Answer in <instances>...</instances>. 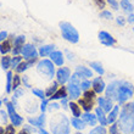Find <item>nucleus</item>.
Wrapping results in <instances>:
<instances>
[{
  "label": "nucleus",
  "instance_id": "1",
  "mask_svg": "<svg viewBox=\"0 0 134 134\" xmlns=\"http://www.w3.org/2000/svg\"><path fill=\"white\" fill-rule=\"evenodd\" d=\"M117 123L121 131L124 134H131L134 132V107L133 102H126L122 107L121 115L118 117Z\"/></svg>",
  "mask_w": 134,
  "mask_h": 134
},
{
  "label": "nucleus",
  "instance_id": "2",
  "mask_svg": "<svg viewBox=\"0 0 134 134\" xmlns=\"http://www.w3.org/2000/svg\"><path fill=\"white\" fill-rule=\"evenodd\" d=\"M71 121L66 115H55L50 120V131L53 134H70Z\"/></svg>",
  "mask_w": 134,
  "mask_h": 134
},
{
  "label": "nucleus",
  "instance_id": "3",
  "mask_svg": "<svg viewBox=\"0 0 134 134\" xmlns=\"http://www.w3.org/2000/svg\"><path fill=\"white\" fill-rule=\"evenodd\" d=\"M60 31L62 34V38L67 40L71 44H77L79 42V33L73 25H71L70 22H60Z\"/></svg>",
  "mask_w": 134,
  "mask_h": 134
},
{
  "label": "nucleus",
  "instance_id": "4",
  "mask_svg": "<svg viewBox=\"0 0 134 134\" xmlns=\"http://www.w3.org/2000/svg\"><path fill=\"white\" fill-rule=\"evenodd\" d=\"M37 71L38 73L45 79H53L55 77V64L50 59H43L37 62Z\"/></svg>",
  "mask_w": 134,
  "mask_h": 134
},
{
  "label": "nucleus",
  "instance_id": "5",
  "mask_svg": "<svg viewBox=\"0 0 134 134\" xmlns=\"http://www.w3.org/2000/svg\"><path fill=\"white\" fill-rule=\"evenodd\" d=\"M133 94H134V87L132 85V83H129L127 81H121L118 95H117V102L120 105H124L133 96Z\"/></svg>",
  "mask_w": 134,
  "mask_h": 134
},
{
  "label": "nucleus",
  "instance_id": "6",
  "mask_svg": "<svg viewBox=\"0 0 134 134\" xmlns=\"http://www.w3.org/2000/svg\"><path fill=\"white\" fill-rule=\"evenodd\" d=\"M6 109H7V113H9V117H10L11 123L14 124L15 127H18V126H22L23 123V117L20 116L17 112H16V106L12 101H9L6 104Z\"/></svg>",
  "mask_w": 134,
  "mask_h": 134
},
{
  "label": "nucleus",
  "instance_id": "7",
  "mask_svg": "<svg viewBox=\"0 0 134 134\" xmlns=\"http://www.w3.org/2000/svg\"><path fill=\"white\" fill-rule=\"evenodd\" d=\"M56 81L59 82L60 85H65L66 83H68L71 79V70L68 67H60L59 70L56 71Z\"/></svg>",
  "mask_w": 134,
  "mask_h": 134
},
{
  "label": "nucleus",
  "instance_id": "8",
  "mask_svg": "<svg viewBox=\"0 0 134 134\" xmlns=\"http://www.w3.org/2000/svg\"><path fill=\"white\" fill-rule=\"evenodd\" d=\"M120 84H121V81H113L111 82L107 87H106V90H105V95L106 98H109L113 101H117V95H118V89H120Z\"/></svg>",
  "mask_w": 134,
  "mask_h": 134
},
{
  "label": "nucleus",
  "instance_id": "9",
  "mask_svg": "<svg viewBox=\"0 0 134 134\" xmlns=\"http://www.w3.org/2000/svg\"><path fill=\"white\" fill-rule=\"evenodd\" d=\"M21 55L23 56L25 60H31V59H38L39 51L35 49V46L33 44H25L23 49H22Z\"/></svg>",
  "mask_w": 134,
  "mask_h": 134
},
{
  "label": "nucleus",
  "instance_id": "10",
  "mask_svg": "<svg viewBox=\"0 0 134 134\" xmlns=\"http://www.w3.org/2000/svg\"><path fill=\"white\" fill-rule=\"evenodd\" d=\"M98 38H99V42L105 46H112L116 44V39L105 31H100L99 34H98Z\"/></svg>",
  "mask_w": 134,
  "mask_h": 134
},
{
  "label": "nucleus",
  "instance_id": "11",
  "mask_svg": "<svg viewBox=\"0 0 134 134\" xmlns=\"http://www.w3.org/2000/svg\"><path fill=\"white\" fill-rule=\"evenodd\" d=\"M26 37L25 35H18L14 39V49H12V54L14 56H17V55H21L22 49L26 44Z\"/></svg>",
  "mask_w": 134,
  "mask_h": 134
},
{
  "label": "nucleus",
  "instance_id": "12",
  "mask_svg": "<svg viewBox=\"0 0 134 134\" xmlns=\"http://www.w3.org/2000/svg\"><path fill=\"white\" fill-rule=\"evenodd\" d=\"M106 87H107V85L105 84V82H104V79L101 78V76H100V77H95L92 81V88L96 94L104 93L106 90Z\"/></svg>",
  "mask_w": 134,
  "mask_h": 134
},
{
  "label": "nucleus",
  "instance_id": "13",
  "mask_svg": "<svg viewBox=\"0 0 134 134\" xmlns=\"http://www.w3.org/2000/svg\"><path fill=\"white\" fill-rule=\"evenodd\" d=\"M67 92H68V96H70L71 99L78 100L79 96H81L82 89L78 84H74L72 82H68V84H67Z\"/></svg>",
  "mask_w": 134,
  "mask_h": 134
},
{
  "label": "nucleus",
  "instance_id": "14",
  "mask_svg": "<svg viewBox=\"0 0 134 134\" xmlns=\"http://www.w3.org/2000/svg\"><path fill=\"white\" fill-rule=\"evenodd\" d=\"M96 101H98V105H99V107H101L105 112L109 113L111 110L113 109V102L111 99H109V98H106V96H99L98 99H96Z\"/></svg>",
  "mask_w": 134,
  "mask_h": 134
},
{
  "label": "nucleus",
  "instance_id": "15",
  "mask_svg": "<svg viewBox=\"0 0 134 134\" xmlns=\"http://www.w3.org/2000/svg\"><path fill=\"white\" fill-rule=\"evenodd\" d=\"M28 123L32 124L33 127L39 128V129L44 128V126H45V113H42L40 116L34 117V118L29 117V118H28Z\"/></svg>",
  "mask_w": 134,
  "mask_h": 134
},
{
  "label": "nucleus",
  "instance_id": "16",
  "mask_svg": "<svg viewBox=\"0 0 134 134\" xmlns=\"http://www.w3.org/2000/svg\"><path fill=\"white\" fill-rule=\"evenodd\" d=\"M49 57H50V60L55 64V66L61 67L65 62V55L62 54V51H59V50H55Z\"/></svg>",
  "mask_w": 134,
  "mask_h": 134
},
{
  "label": "nucleus",
  "instance_id": "17",
  "mask_svg": "<svg viewBox=\"0 0 134 134\" xmlns=\"http://www.w3.org/2000/svg\"><path fill=\"white\" fill-rule=\"evenodd\" d=\"M65 98H68V92H67V87L61 85L60 88L57 89V92L50 98V101H56V100H62Z\"/></svg>",
  "mask_w": 134,
  "mask_h": 134
},
{
  "label": "nucleus",
  "instance_id": "18",
  "mask_svg": "<svg viewBox=\"0 0 134 134\" xmlns=\"http://www.w3.org/2000/svg\"><path fill=\"white\" fill-rule=\"evenodd\" d=\"M120 104L118 105H115L113 106V109L111 110L107 115V121H109V124H112L115 122L118 121V117H120Z\"/></svg>",
  "mask_w": 134,
  "mask_h": 134
},
{
  "label": "nucleus",
  "instance_id": "19",
  "mask_svg": "<svg viewBox=\"0 0 134 134\" xmlns=\"http://www.w3.org/2000/svg\"><path fill=\"white\" fill-rule=\"evenodd\" d=\"M39 56L40 57H46V56H50L51 54L55 51V45L53 44H48V45H42L39 48Z\"/></svg>",
  "mask_w": 134,
  "mask_h": 134
},
{
  "label": "nucleus",
  "instance_id": "20",
  "mask_svg": "<svg viewBox=\"0 0 134 134\" xmlns=\"http://www.w3.org/2000/svg\"><path fill=\"white\" fill-rule=\"evenodd\" d=\"M76 72L81 74L84 79H89L90 77H93V70H90L89 67L83 66V65H79L76 67Z\"/></svg>",
  "mask_w": 134,
  "mask_h": 134
},
{
  "label": "nucleus",
  "instance_id": "21",
  "mask_svg": "<svg viewBox=\"0 0 134 134\" xmlns=\"http://www.w3.org/2000/svg\"><path fill=\"white\" fill-rule=\"evenodd\" d=\"M105 111L101 109V107H96L95 109V115L98 117V122L100 123V126H107L109 124V121H107V116L105 115Z\"/></svg>",
  "mask_w": 134,
  "mask_h": 134
},
{
  "label": "nucleus",
  "instance_id": "22",
  "mask_svg": "<svg viewBox=\"0 0 134 134\" xmlns=\"http://www.w3.org/2000/svg\"><path fill=\"white\" fill-rule=\"evenodd\" d=\"M82 120L84 121L88 126H96V123H98V117H96L95 113L93 115L90 112H84L82 115Z\"/></svg>",
  "mask_w": 134,
  "mask_h": 134
},
{
  "label": "nucleus",
  "instance_id": "23",
  "mask_svg": "<svg viewBox=\"0 0 134 134\" xmlns=\"http://www.w3.org/2000/svg\"><path fill=\"white\" fill-rule=\"evenodd\" d=\"M78 104H79V106H81L82 109L84 110V112H90L93 109V105H94V101L82 98V99H78Z\"/></svg>",
  "mask_w": 134,
  "mask_h": 134
},
{
  "label": "nucleus",
  "instance_id": "24",
  "mask_svg": "<svg viewBox=\"0 0 134 134\" xmlns=\"http://www.w3.org/2000/svg\"><path fill=\"white\" fill-rule=\"evenodd\" d=\"M68 109H70V111L72 112V116H73V117L82 116V109H81V106H79V104H78V102L70 101Z\"/></svg>",
  "mask_w": 134,
  "mask_h": 134
},
{
  "label": "nucleus",
  "instance_id": "25",
  "mask_svg": "<svg viewBox=\"0 0 134 134\" xmlns=\"http://www.w3.org/2000/svg\"><path fill=\"white\" fill-rule=\"evenodd\" d=\"M12 48H14V46L11 45L10 40L6 39L5 42H1V44H0V54H1V56H5V55H7L10 51H12Z\"/></svg>",
  "mask_w": 134,
  "mask_h": 134
},
{
  "label": "nucleus",
  "instance_id": "26",
  "mask_svg": "<svg viewBox=\"0 0 134 134\" xmlns=\"http://www.w3.org/2000/svg\"><path fill=\"white\" fill-rule=\"evenodd\" d=\"M71 124H72V127L76 128L77 131H82V129L85 128V122L82 120V118H79V117H73V118L71 120Z\"/></svg>",
  "mask_w": 134,
  "mask_h": 134
},
{
  "label": "nucleus",
  "instance_id": "27",
  "mask_svg": "<svg viewBox=\"0 0 134 134\" xmlns=\"http://www.w3.org/2000/svg\"><path fill=\"white\" fill-rule=\"evenodd\" d=\"M59 82L57 81H55V82H53V84H50L48 88L45 89V95H46V98H51V96L55 94V93L57 92V89H59Z\"/></svg>",
  "mask_w": 134,
  "mask_h": 134
},
{
  "label": "nucleus",
  "instance_id": "28",
  "mask_svg": "<svg viewBox=\"0 0 134 134\" xmlns=\"http://www.w3.org/2000/svg\"><path fill=\"white\" fill-rule=\"evenodd\" d=\"M120 6L122 7V10L124 11V12H127L128 15L132 14L134 11V6H133V4L129 1V0H121V3H120Z\"/></svg>",
  "mask_w": 134,
  "mask_h": 134
},
{
  "label": "nucleus",
  "instance_id": "29",
  "mask_svg": "<svg viewBox=\"0 0 134 134\" xmlns=\"http://www.w3.org/2000/svg\"><path fill=\"white\" fill-rule=\"evenodd\" d=\"M38 106H40V105H38L35 100H28L25 105V110L29 113H34L38 110Z\"/></svg>",
  "mask_w": 134,
  "mask_h": 134
},
{
  "label": "nucleus",
  "instance_id": "30",
  "mask_svg": "<svg viewBox=\"0 0 134 134\" xmlns=\"http://www.w3.org/2000/svg\"><path fill=\"white\" fill-rule=\"evenodd\" d=\"M12 79H14V73L11 71H7L6 72V88H5L7 94H10L12 92Z\"/></svg>",
  "mask_w": 134,
  "mask_h": 134
},
{
  "label": "nucleus",
  "instance_id": "31",
  "mask_svg": "<svg viewBox=\"0 0 134 134\" xmlns=\"http://www.w3.org/2000/svg\"><path fill=\"white\" fill-rule=\"evenodd\" d=\"M90 67H92V70L95 71L99 76H102V74L105 73V70H104L102 65L100 64V62H98V61H93V62H90Z\"/></svg>",
  "mask_w": 134,
  "mask_h": 134
},
{
  "label": "nucleus",
  "instance_id": "32",
  "mask_svg": "<svg viewBox=\"0 0 134 134\" xmlns=\"http://www.w3.org/2000/svg\"><path fill=\"white\" fill-rule=\"evenodd\" d=\"M10 67H11V57L5 55V56L1 57V68L6 71V70H9Z\"/></svg>",
  "mask_w": 134,
  "mask_h": 134
},
{
  "label": "nucleus",
  "instance_id": "33",
  "mask_svg": "<svg viewBox=\"0 0 134 134\" xmlns=\"http://www.w3.org/2000/svg\"><path fill=\"white\" fill-rule=\"evenodd\" d=\"M32 94L35 96V98H38V99H40V100H44L46 98L45 90H42V89H39V88H33Z\"/></svg>",
  "mask_w": 134,
  "mask_h": 134
},
{
  "label": "nucleus",
  "instance_id": "34",
  "mask_svg": "<svg viewBox=\"0 0 134 134\" xmlns=\"http://www.w3.org/2000/svg\"><path fill=\"white\" fill-rule=\"evenodd\" d=\"M22 83V77H20L18 76V73L14 74V79H12V90H16V89L20 88V85H21Z\"/></svg>",
  "mask_w": 134,
  "mask_h": 134
},
{
  "label": "nucleus",
  "instance_id": "35",
  "mask_svg": "<svg viewBox=\"0 0 134 134\" xmlns=\"http://www.w3.org/2000/svg\"><path fill=\"white\" fill-rule=\"evenodd\" d=\"M23 60H25V59H23L22 55H17V56L11 57V67H12V68H16Z\"/></svg>",
  "mask_w": 134,
  "mask_h": 134
},
{
  "label": "nucleus",
  "instance_id": "36",
  "mask_svg": "<svg viewBox=\"0 0 134 134\" xmlns=\"http://www.w3.org/2000/svg\"><path fill=\"white\" fill-rule=\"evenodd\" d=\"M84 78L82 77L79 73H77V72H74L72 76H71V79H70V82H72V83H74V84H78V85H81V83H82V81H83Z\"/></svg>",
  "mask_w": 134,
  "mask_h": 134
},
{
  "label": "nucleus",
  "instance_id": "37",
  "mask_svg": "<svg viewBox=\"0 0 134 134\" xmlns=\"http://www.w3.org/2000/svg\"><path fill=\"white\" fill-rule=\"evenodd\" d=\"M89 134H107V131L104 126H96L89 132Z\"/></svg>",
  "mask_w": 134,
  "mask_h": 134
},
{
  "label": "nucleus",
  "instance_id": "38",
  "mask_svg": "<svg viewBox=\"0 0 134 134\" xmlns=\"http://www.w3.org/2000/svg\"><path fill=\"white\" fill-rule=\"evenodd\" d=\"M95 96H96V93L94 92V90H92V89L85 90V92L83 93V98H84V99H87V100H93V101H94Z\"/></svg>",
  "mask_w": 134,
  "mask_h": 134
},
{
  "label": "nucleus",
  "instance_id": "39",
  "mask_svg": "<svg viewBox=\"0 0 134 134\" xmlns=\"http://www.w3.org/2000/svg\"><path fill=\"white\" fill-rule=\"evenodd\" d=\"M109 134H121V128L117 122L111 124V127H110V129H109Z\"/></svg>",
  "mask_w": 134,
  "mask_h": 134
},
{
  "label": "nucleus",
  "instance_id": "40",
  "mask_svg": "<svg viewBox=\"0 0 134 134\" xmlns=\"http://www.w3.org/2000/svg\"><path fill=\"white\" fill-rule=\"evenodd\" d=\"M79 87H81V89L83 90V92H85V90H89V89H90V87H92V82L89 81V79H83Z\"/></svg>",
  "mask_w": 134,
  "mask_h": 134
},
{
  "label": "nucleus",
  "instance_id": "41",
  "mask_svg": "<svg viewBox=\"0 0 134 134\" xmlns=\"http://www.w3.org/2000/svg\"><path fill=\"white\" fill-rule=\"evenodd\" d=\"M100 17L101 18H105V20H112V12L109 10H102L100 12Z\"/></svg>",
  "mask_w": 134,
  "mask_h": 134
},
{
  "label": "nucleus",
  "instance_id": "42",
  "mask_svg": "<svg viewBox=\"0 0 134 134\" xmlns=\"http://www.w3.org/2000/svg\"><path fill=\"white\" fill-rule=\"evenodd\" d=\"M48 106H49V101H48L46 99L42 100V102H40V106H39V109H40L42 113H45V111L48 110Z\"/></svg>",
  "mask_w": 134,
  "mask_h": 134
},
{
  "label": "nucleus",
  "instance_id": "43",
  "mask_svg": "<svg viewBox=\"0 0 134 134\" xmlns=\"http://www.w3.org/2000/svg\"><path fill=\"white\" fill-rule=\"evenodd\" d=\"M5 134H16V129H15V126L12 123L7 124L5 127Z\"/></svg>",
  "mask_w": 134,
  "mask_h": 134
},
{
  "label": "nucleus",
  "instance_id": "44",
  "mask_svg": "<svg viewBox=\"0 0 134 134\" xmlns=\"http://www.w3.org/2000/svg\"><path fill=\"white\" fill-rule=\"evenodd\" d=\"M107 3L111 7H112L113 10H120V3L117 1V0H107Z\"/></svg>",
  "mask_w": 134,
  "mask_h": 134
},
{
  "label": "nucleus",
  "instance_id": "45",
  "mask_svg": "<svg viewBox=\"0 0 134 134\" xmlns=\"http://www.w3.org/2000/svg\"><path fill=\"white\" fill-rule=\"evenodd\" d=\"M0 116H1V123H6L7 122V118H10V117H9V113L6 112V111H4L3 109L0 110Z\"/></svg>",
  "mask_w": 134,
  "mask_h": 134
},
{
  "label": "nucleus",
  "instance_id": "46",
  "mask_svg": "<svg viewBox=\"0 0 134 134\" xmlns=\"http://www.w3.org/2000/svg\"><path fill=\"white\" fill-rule=\"evenodd\" d=\"M94 4L96 5V7L98 9H105V5H106V1L105 0H94Z\"/></svg>",
  "mask_w": 134,
  "mask_h": 134
},
{
  "label": "nucleus",
  "instance_id": "47",
  "mask_svg": "<svg viewBox=\"0 0 134 134\" xmlns=\"http://www.w3.org/2000/svg\"><path fill=\"white\" fill-rule=\"evenodd\" d=\"M23 95H25V92H23V89H21V88L16 89L14 92V98H16V99H18V98H21V96H23Z\"/></svg>",
  "mask_w": 134,
  "mask_h": 134
},
{
  "label": "nucleus",
  "instance_id": "48",
  "mask_svg": "<svg viewBox=\"0 0 134 134\" xmlns=\"http://www.w3.org/2000/svg\"><path fill=\"white\" fill-rule=\"evenodd\" d=\"M60 107H61V106L59 105L56 101H51V102L49 104V106H48V109H49L50 111H53V110H59Z\"/></svg>",
  "mask_w": 134,
  "mask_h": 134
},
{
  "label": "nucleus",
  "instance_id": "49",
  "mask_svg": "<svg viewBox=\"0 0 134 134\" xmlns=\"http://www.w3.org/2000/svg\"><path fill=\"white\" fill-rule=\"evenodd\" d=\"M116 22H117V25L124 26V25H126V22H127V20H126L123 16H118V17L116 18Z\"/></svg>",
  "mask_w": 134,
  "mask_h": 134
},
{
  "label": "nucleus",
  "instance_id": "50",
  "mask_svg": "<svg viewBox=\"0 0 134 134\" xmlns=\"http://www.w3.org/2000/svg\"><path fill=\"white\" fill-rule=\"evenodd\" d=\"M22 83H23V85H25L26 88H31V84H29L28 76H23V77H22Z\"/></svg>",
  "mask_w": 134,
  "mask_h": 134
},
{
  "label": "nucleus",
  "instance_id": "51",
  "mask_svg": "<svg viewBox=\"0 0 134 134\" xmlns=\"http://www.w3.org/2000/svg\"><path fill=\"white\" fill-rule=\"evenodd\" d=\"M7 37H9V33L6 31H1L0 32V42H5L7 39Z\"/></svg>",
  "mask_w": 134,
  "mask_h": 134
},
{
  "label": "nucleus",
  "instance_id": "52",
  "mask_svg": "<svg viewBox=\"0 0 134 134\" xmlns=\"http://www.w3.org/2000/svg\"><path fill=\"white\" fill-rule=\"evenodd\" d=\"M61 101V106L64 107V109H68V105H70V101H68V99L67 98H65V99L60 100Z\"/></svg>",
  "mask_w": 134,
  "mask_h": 134
},
{
  "label": "nucleus",
  "instance_id": "53",
  "mask_svg": "<svg viewBox=\"0 0 134 134\" xmlns=\"http://www.w3.org/2000/svg\"><path fill=\"white\" fill-rule=\"evenodd\" d=\"M23 129H25V131H27V132H29V133H33V132L35 131L34 127H33L32 124H27V126H25V127H23Z\"/></svg>",
  "mask_w": 134,
  "mask_h": 134
},
{
  "label": "nucleus",
  "instance_id": "54",
  "mask_svg": "<svg viewBox=\"0 0 134 134\" xmlns=\"http://www.w3.org/2000/svg\"><path fill=\"white\" fill-rule=\"evenodd\" d=\"M127 22H128V23H131V25H133V23H134V12H132V14L128 15Z\"/></svg>",
  "mask_w": 134,
  "mask_h": 134
},
{
  "label": "nucleus",
  "instance_id": "55",
  "mask_svg": "<svg viewBox=\"0 0 134 134\" xmlns=\"http://www.w3.org/2000/svg\"><path fill=\"white\" fill-rule=\"evenodd\" d=\"M65 53H66L67 54V55H68V60H73V59H74V55H73V54H71L70 53V51H68V50H66V51H65Z\"/></svg>",
  "mask_w": 134,
  "mask_h": 134
},
{
  "label": "nucleus",
  "instance_id": "56",
  "mask_svg": "<svg viewBox=\"0 0 134 134\" xmlns=\"http://www.w3.org/2000/svg\"><path fill=\"white\" fill-rule=\"evenodd\" d=\"M38 134H50V133H49V132H46L44 128H42V129H39Z\"/></svg>",
  "mask_w": 134,
  "mask_h": 134
},
{
  "label": "nucleus",
  "instance_id": "57",
  "mask_svg": "<svg viewBox=\"0 0 134 134\" xmlns=\"http://www.w3.org/2000/svg\"><path fill=\"white\" fill-rule=\"evenodd\" d=\"M17 134H31V133H29V132H27V131H25V129H22V131H20Z\"/></svg>",
  "mask_w": 134,
  "mask_h": 134
},
{
  "label": "nucleus",
  "instance_id": "58",
  "mask_svg": "<svg viewBox=\"0 0 134 134\" xmlns=\"http://www.w3.org/2000/svg\"><path fill=\"white\" fill-rule=\"evenodd\" d=\"M74 134H83V133H81V132H77V133H74Z\"/></svg>",
  "mask_w": 134,
  "mask_h": 134
},
{
  "label": "nucleus",
  "instance_id": "59",
  "mask_svg": "<svg viewBox=\"0 0 134 134\" xmlns=\"http://www.w3.org/2000/svg\"><path fill=\"white\" fill-rule=\"evenodd\" d=\"M133 32H134V28H133Z\"/></svg>",
  "mask_w": 134,
  "mask_h": 134
},
{
  "label": "nucleus",
  "instance_id": "60",
  "mask_svg": "<svg viewBox=\"0 0 134 134\" xmlns=\"http://www.w3.org/2000/svg\"><path fill=\"white\" fill-rule=\"evenodd\" d=\"M132 134H134V132H133V133H132Z\"/></svg>",
  "mask_w": 134,
  "mask_h": 134
},
{
  "label": "nucleus",
  "instance_id": "61",
  "mask_svg": "<svg viewBox=\"0 0 134 134\" xmlns=\"http://www.w3.org/2000/svg\"><path fill=\"white\" fill-rule=\"evenodd\" d=\"M133 1H134V0H133Z\"/></svg>",
  "mask_w": 134,
  "mask_h": 134
}]
</instances>
